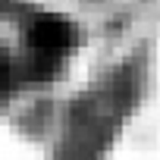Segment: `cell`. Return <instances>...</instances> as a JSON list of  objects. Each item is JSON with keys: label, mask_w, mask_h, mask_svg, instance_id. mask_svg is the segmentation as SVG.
Instances as JSON below:
<instances>
[{"label": "cell", "mask_w": 160, "mask_h": 160, "mask_svg": "<svg viewBox=\"0 0 160 160\" xmlns=\"http://www.w3.org/2000/svg\"><path fill=\"white\" fill-rule=\"evenodd\" d=\"M78 44H82L78 25L60 13L32 10L19 22V60H22L28 82L53 78L69 63V57L75 53Z\"/></svg>", "instance_id": "obj_1"}, {"label": "cell", "mask_w": 160, "mask_h": 160, "mask_svg": "<svg viewBox=\"0 0 160 160\" xmlns=\"http://www.w3.org/2000/svg\"><path fill=\"white\" fill-rule=\"evenodd\" d=\"M25 78V69H22V60H19V50L13 47H3L0 44V104H7L19 94Z\"/></svg>", "instance_id": "obj_2"}, {"label": "cell", "mask_w": 160, "mask_h": 160, "mask_svg": "<svg viewBox=\"0 0 160 160\" xmlns=\"http://www.w3.org/2000/svg\"><path fill=\"white\" fill-rule=\"evenodd\" d=\"M32 13V3L28 0H0V19H25Z\"/></svg>", "instance_id": "obj_3"}]
</instances>
